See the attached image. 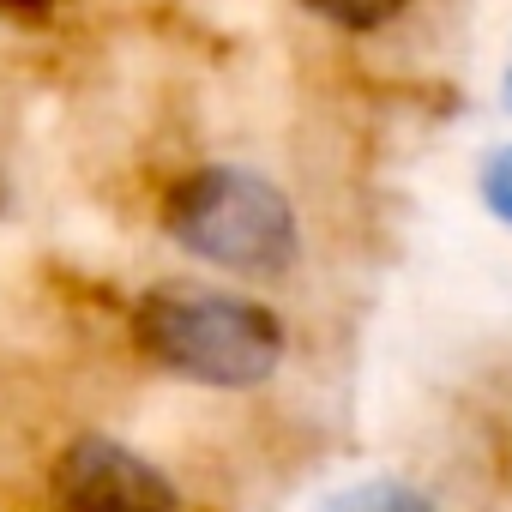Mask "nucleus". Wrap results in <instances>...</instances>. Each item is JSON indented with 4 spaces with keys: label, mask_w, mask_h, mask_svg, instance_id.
<instances>
[{
    "label": "nucleus",
    "mask_w": 512,
    "mask_h": 512,
    "mask_svg": "<svg viewBox=\"0 0 512 512\" xmlns=\"http://www.w3.org/2000/svg\"><path fill=\"white\" fill-rule=\"evenodd\" d=\"M55 7V0H0V13H13V19H43Z\"/></svg>",
    "instance_id": "7"
},
{
    "label": "nucleus",
    "mask_w": 512,
    "mask_h": 512,
    "mask_svg": "<svg viewBox=\"0 0 512 512\" xmlns=\"http://www.w3.org/2000/svg\"><path fill=\"white\" fill-rule=\"evenodd\" d=\"M506 103H512V73H506Z\"/></svg>",
    "instance_id": "8"
},
{
    "label": "nucleus",
    "mask_w": 512,
    "mask_h": 512,
    "mask_svg": "<svg viewBox=\"0 0 512 512\" xmlns=\"http://www.w3.org/2000/svg\"><path fill=\"white\" fill-rule=\"evenodd\" d=\"M320 512H434V500L404 482H356V488H338Z\"/></svg>",
    "instance_id": "4"
},
{
    "label": "nucleus",
    "mask_w": 512,
    "mask_h": 512,
    "mask_svg": "<svg viewBox=\"0 0 512 512\" xmlns=\"http://www.w3.org/2000/svg\"><path fill=\"white\" fill-rule=\"evenodd\" d=\"M133 344L145 350V362L223 392L260 386L284 362V326L272 308L193 284L151 290L133 308Z\"/></svg>",
    "instance_id": "1"
},
{
    "label": "nucleus",
    "mask_w": 512,
    "mask_h": 512,
    "mask_svg": "<svg viewBox=\"0 0 512 512\" xmlns=\"http://www.w3.org/2000/svg\"><path fill=\"white\" fill-rule=\"evenodd\" d=\"M302 7H314L338 31H380V25H392L410 7V0H302Z\"/></svg>",
    "instance_id": "5"
},
{
    "label": "nucleus",
    "mask_w": 512,
    "mask_h": 512,
    "mask_svg": "<svg viewBox=\"0 0 512 512\" xmlns=\"http://www.w3.org/2000/svg\"><path fill=\"white\" fill-rule=\"evenodd\" d=\"M163 229L193 260H211L241 278H272L296 260L290 199L266 175L235 169V163H211V169H193L187 181H175L163 199Z\"/></svg>",
    "instance_id": "2"
},
{
    "label": "nucleus",
    "mask_w": 512,
    "mask_h": 512,
    "mask_svg": "<svg viewBox=\"0 0 512 512\" xmlns=\"http://www.w3.org/2000/svg\"><path fill=\"white\" fill-rule=\"evenodd\" d=\"M55 488H61L67 512H175L169 476L151 458H139L133 446L103 440V434L67 446Z\"/></svg>",
    "instance_id": "3"
},
{
    "label": "nucleus",
    "mask_w": 512,
    "mask_h": 512,
    "mask_svg": "<svg viewBox=\"0 0 512 512\" xmlns=\"http://www.w3.org/2000/svg\"><path fill=\"white\" fill-rule=\"evenodd\" d=\"M482 205L512 229V145H500V151H488V163H482Z\"/></svg>",
    "instance_id": "6"
}]
</instances>
